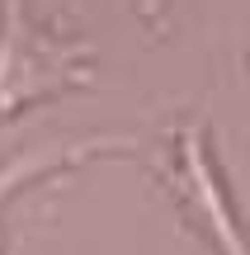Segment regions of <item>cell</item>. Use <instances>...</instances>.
Masks as SVG:
<instances>
[{
	"label": "cell",
	"mask_w": 250,
	"mask_h": 255,
	"mask_svg": "<svg viewBox=\"0 0 250 255\" xmlns=\"http://www.w3.org/2000/svg\"><path fill=\"white\" fill-rule=\"evenodd\" d=\"M184 156H189V175H194V184H198V203L208 208V218H213V232L222 237L227 255H250V251H246V241H241V232H236V222H232V213H227V203H222V194H217V180H213V170H208L203 142H198L194 132H189Z\"/></svg>",
	"instance_id": "1"
}]
</instances>
